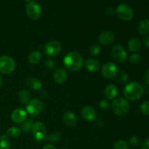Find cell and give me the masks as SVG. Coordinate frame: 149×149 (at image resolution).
Returning a JSON list of instances; mask_svg holds the SVG:
<instances>
[{"label": "cell", "instance_id": "6da1fadb", "mask_svg": "<svg viewBox=\"0 0 149 149\" xmlns=\"http://www.w3.org/2000/svg\"><path fill=\"white\" fill-rule=\"evenodd\" d=\"M63 63L68 71L76 72L82 68L84 65V59L79 52L71 51L64 57Z\"/></svg>", "mask_w": 149, "mask_h": 149}, {"label": "cell", "instance_id": "7a4b0ae2", "mask_svg": "<svg viewBox=\"0 0 149 149\" xmlns=\"http://www.w3.org/2000/svg\"><path fill=\"white\" fill-rule=\"evenodd\" d=\"M125 98L135 101L141 98L143 94V88L141 84L136 81H132L127 84L123 90Z\"/></svg>", "mask_w": 149, "mask_h": 149}, {"label": "cell", "instance_id": "3957f363", "mask_svg": "<svg viewBox=\"0 0 149 149\" xmlns=\"http://www.w3.org/2000/svg\"><path fill=\"white\" fill-rule=\"evenodd\" d=\"M111 109L116 115L119 116H125L130 112V105L126 99L118 97L112 102Z\"/></svg>", "mask_w": 149, "mask_h": 149}, {"label": "cell", "instance_id": "277c9868", "mask_svg": "<svg viewBox=\"0 0 149 149\" xmlns=\"http://www.w3.org/2000/svg\"><path fill=\"white\" fill-rule=\"evenodd\" d=\"M16 63L15 60L9 55L0 57V73L3 74H10L15 71Z\"/></svg>", "mask_w": 149, "mask_h": 149}, {"label": "cell", "instance_id": "5b68a950", "mask_svg": "<svg viewBox=\"0 0 149 149\" xmlns=\"http://www.w3.org/2000/svg\"><path fill=\"white\" fill-rule=\"evenodd\" d=\"M32 135L37 142H43L47 138V129L45 125L41 122L33 123L31 129Z\"/></svg>", "mask_w": 149, "mask_h": 149}, {"label": "cell", "instance_id": "8992f818", "mask_svg": "<svg viewBox=\"0 0 149 149\" xmlns=\"http://www.w3.org/2000/svg\"><path fill=\"white\" fill-rule=\"evenodd\" d=\"M116 13L119 18L125 21H130L133 18L134 12L129 5L121 4L116 9Z\"/></svg>", "mask_w": 149, "mask_h": 149}, {"label": "cell", "instance_id": "52a82bcc", "mask_svg": "<svg viewBox=\"0 0 149 149\" xmlns=\"http://www.w3.org/2000/svg\"><path fill=\"white\" fill-rule=\"evenodd\" d=\"M26 12L28 17L32 20H37L42 15V7L36 1L28 2L26 6Z\"/></svg>", "mask_w": 149, "mask_h": 149}, {"label": "cell", "instance_id": "ba28073f", "mask_svg": "<svg viewBox=\"0 0 149 149\" xmlns=\"http://www.w3.org/2000/svg\"><path fill=\"white\" fill-rule=\"evenodd\" d=\"M61 45L58 41H50L47 42L44 47V52L45 55L50 58H55L58 56L61 52Z\"/></svg>", "mask_w": 149, "mask_h": 149}, {"label": "cell", "instance_id": "9c48e42d", "mask_svg": "<svg viewBox=\"0 0 149 149\" xmlns=\"http://www.w3.org/2000/svg\"><path fill=\"white\" fill-rule=\"evenodd\" d=\"M101 73L104 77L107 79H113L119 73V68L115 63L108 62L102 66Z\"/></svg>", "mask_w": 149, "mask_h": 149}, {"label": "cell", "instance_id": "30bf717a", "mask_svg": "<svg viewBox=\"0 0 149 149\" xmlns=\"http://www.w3.org/2000/svg\"><path fill=\"white\" fill-rule=\"evenodd\" d=\"M43 103L39 99L33 98L26 106V111L31 115L37 116L43 110Z\"/></svg>", "mask_w": 149, "mask_h": 149}, {"label": "cell", "instance_id": "8fae6325", "mask_svg": "<svg viewBox=\"0 0 149 149\" xmlns=\"http://www.w3.org/2000/svg\"><path fill=\"white\" fill-rule=\"evenodd\" d=\"M111 54L113 59L118 63H124L127 59V53L123 47L116 45L112 47Z\"/></svg>", "mask_w": 149, "mask_h": 149}, {"label": "cell", "instance_id": "7c38bea8", "mask_svg": "<svg viewBox=\"0 0 149 149\" xmlns=\"http://www.w3.org/2000/svg\"><path fill=\"white\" fill-rule=\"evenodd\" d=\"M11 119L15 123H23L27 119V111L22 108L15 109L12 112Z\"/></svg>", "mask_w": 149, "mask_h": 149}, {"label": "cell", "instance_id": "4fadbf2b", "mask_svg": "<svg viewBox=\"0 0 149 149\" xmlns=\"http://www.w3.org/2000/svg\"><path fill=\"white\" fill-rule=\"evenodd\" d=\"M98 40L103 46H109L114 42L115 35L111 31H103L99 35Z\"/></svg>", "mask_w": 149, "mask_h": 149}, {"label": "cell", "instance_id": "5bb4252c", "mask_svg": "<svg viewBox=\"0 0 149 149\" xmlns=\"http://www.w3.org/2000/svg\"><path fill=\"white\" fill-rule=\"evenodd\" d=\"M81 116L87 122H92L96 119L97 112L95 109L92 106H85L81 111Z\"/></svg>", "mask_w": 149, "mask_h": 149}, {"label": "cell", "instance_id": "9a60e30c", "mask_svg": "<svg viewBox=\"0 0 149 149\" xmlns=\"http://www.w3.org/2000/svg\"><path fill=\"white\" fill-rule=\"evenodd\" d=\"M68 78V74L66 71L63 68H58L54 73V80L58 84H63L66 81Z\"/></svg>", "mask_w": 149, "mask_h": 149}, {"label": "cell", "instance_id": "2e32d148", "mask_svg": "<svg viewBox=\"0 0 149 149\" xmlns=\"http://www.w3.org/2000/svg\"><path fill=\"white\" fill-rule=\"evenodd\" d=\"M25 84L29 89L33 90H39L42 87V81L34 77H29L26 79Z\"/></svg>", "mask_w": 149, "mask_h": 149}, {"label": "cell", "instance_id": "e0dca14e", "mask_svg": "<svg viewBox=\"0 0 149 149\" xmlns=\"http://www.w3.org/2000/svg\"><path fill=\"white\" fill-rule=\"evenodd\" d=\"M118 94V89L114 84H108L104 89V95L109 100H113Z\"/></svg>", "mask_w": 149, "mask_h": 149}, {"label": "cell", "instance_id": "ac0fdd59", "mask_svg": "<svg viewBox=\"0 0 149 149\" xmlns=\"http://www.w3.org/2000/svg\"><path fill=\"white\" fill-rule=\"evenodd\" d=\"M63 120L64 123L68 127H73L77 123V117L75 113L71 111H67L64 113L63 116Z\"/></svg>", "mask_w": 149, "mask_h": 149}, {"label": "cell", "instance_id": "d6986e66", "mask_svg": "<svg viewBox=\"0 0 149 149\" xmlns=\"http://www.w3.org/2000/svg\"><path fill=\"white\" fill-rule=\"evenodd\" d=\"M137 30L138 33L142 36H146V35L149 33V20L148 19H143L141 20L138 23V26H137Z\"/></svg>", "mask_w": 149, "mask_h": 149}, {"label": "cell", "instance_id": "ffe728a7", "mask_svg": "<svg viewBox=\"0 0 149 149\" xmlns=\"http://www.w3.org/2000/svg\"><path fill=\"white\" fill-rule=\"evenodd\" d=\"M86 68L90 72H96L100 68V63L95 59H88L86 61Z\"/></svg>", "mask_w": 149, "mask_h": 149}, {"label": "cell", "instance_id": "44dd1931", "mask_svg": "<svg viewBox=\"0 0 149 149\" xmlns=\"http://www.w3.org/2000/svg\"><path fill=\"white\" fill-rule=\"evenodd\" d=\"M127 47L130 51L132 52H138L141 47V42L138 38L134 37L129 40L127 43Z\"/></svg>", "mask_w": 149, "mask_h": 149}, {"label": "cell", "instance_id": "7402d4cb", "mask_svg": "<svg viewBox=\"0 0 149 149\" xmlns=\"http://www.w3.org/2000/svg\"><path fill=\"white\" fill-rule=\"evenodd\" d=\"M42 55L40 52L37 50L32 51L28 56V61L32 65H36L42 61Z\"/></svg>", "mask_w": 149, "mask_h": 149}, {"label": "cell", "instance_id": "603a6c76", "mask_svg": "<svg viewBox=\"0 0 149 149\" xmlns=\"http://www.w3.org/2000/svg\"><path fill=\"white\" fill-rule=\"evenodd\" d=\"M18 99L23 104H28L31 100V95L29 90L26 89L20 90L18 93Z\"/></svg>", "mask_w": 149, "mask_h": 149}, {"label": "cell", "instance_id": "cb8c5ba5", "mask_svg": "<svg viewBox=\"0 0 149 149\" xmlns=\"http://www.w3.org/2000/svg\"><path fill=\"white\" fill-rule=\"evenodd\" d=\"M20 133H21V130L20 128L17 127H12L7 130L6 135L8 138H17L20 136Z\"/></svg>", "mask_w": 149, "mask_h": 149}, {"label": "cell", "instance_id": "d4e9b609", "mask_svg": "<svg viewBox=\"0 0 149 149\" xmlns=\"http://www.w3.org/2000/svg\"><path fill=\"white\" fill-rule=\"evenodd\" d=\"M11 143L7 135H0V149H10Z\"/></svg>", "mask_w": 149, "mask_h": 149}, {"label": "cell", "instance_id": "484cf974", "mask_svg": "<svg viewBox=\"0 0 149 149\" xmlns=\"http://www.w3.org/2000/svg\"><path fill=\"white\" fill-rule=\"evenodd\" d=\"M33 122L31 119H26L25 120L23 123H21V130L23 132L25 133H27L29 132L30 131H31L32 127H33Z\"/></svg>", "mask_w": 149, "mask_h": 149}, {"label": "cell", "instance_id": "4316f807", "mask_svg": "<svg viewBox=\"0 0 149 149\" xmlns=\"http://www.w3.org/2000/svg\"><path fill=\"white\" fill-rule=\"evenodd\" d=\"M61 138V133L59 131H54L49 135L47 136L46 139L49 142L56 143L59 141Z\"/></svg>", "mask_w": 149, "mask_h": 149}, {"label": "cell", "instance_id": "83f0119b", "mask_svg": "<svg viewBox=\"0 0 149 149\" xmlns=\"http://www.w3.org/2000/svg\"><path fill=\"white\" fill-rule=\"evenodd\" d=\"M112 149H129V145L126 141L119 140L113 144Z\"/></svg>", "mask_w": 149, "mask_h": 149}, {"label": "cell", "instance_id": "f1b7e54d", "mask_svg": "<svg viewBox=\"0 0 149 149\" xmlns=\"http://www.w3.org/2000/svg\"><path fill=\"white\" fill-rule=\"evenodd\" d=\"M90 50V53L93 56H96V55H99L101 51V47H100V45H97V44H95V45H92L91 47L89 49Z\"/></svg>", "mask_w": 149, "mask_h": 149}, {"label": "cell", "instance_id": "f546056e", "mask_svg": "<svg viewBox=\"0 0 149 149\" xmlns=\"http://www.w3.org/2000/svg\"><path fill=\"white\" fill-rule=\"evenodd\" d=\"M129 61L132 64H138L141 61V55L138 53H134L130 56Z\"/></svg>", "mask_w": 149, "mask_h": 149}, {"label": "cell", "instance_id": "4dcf8cb0", "mask_svg": "<svg viewBox=\"0 0 149 149\" xmlns=\"http://www.w3.org/2000/svg\"><path fill=\"white\" fill-rule=\"evenodd\" d=\"M141 112L146 116H149V101H145L141 105Z\"/></svg>", "mask_w": 149, "mask_h": 149}, {"label": "cell", "instance_id": "1f68e13d", "mask_svg": "<svg viewBox=\"0 0 149 149\" xmlns=\"http://www.w3.org/2000/svg\"><path fill=\"white\" fill-rule=\"evenodd\" d=\"M118 79L121 83H126L128 81V75L125 71H122L118 73Z\"/></svg>", "mask_w": 149, "mask_h": 149}, {"label": "cell", "instance_id": "d6a6232c", "mask_svg": "<svg viewBox=\"0 0 149 149\" xmlns=\"http://www.w3.org/2000/svg\"><path fill=\"white\" fill-rule=\"evenodd\" d=\"M140 143V138L138 136H132L130 139V144L132 146H137Z\"/></svg>", "mask_w": 149, "mask_h": 149}, {"label": "cell", "instance_id": "836d02e7", "mask_svg": "<svg viewBox=\"0 0 149 149\" xmlns=\"http://www.w3.org/2000/svg\"><path fill=\"white\" fill-rule=\"evenodd\" d=\"M45 65L47 69H53L55 68V63L51 60H46L45 62Z\"/></svg>", "mask_w": 149, "mask_h": 149}, {"label": "cell", "instance_id": "e575fe53", "mask_svg": "<svg viewBox=\"0 0 149 149\" xmlns=\"http://www.w3.org/2000/svg\"><path fill=\"white\" fill-rule=\"evenodd\" d=\"M100 107L103 110H107L109 108V103L106 100H102L100 103Z\"/></svg>", "mask_w": 149, "mask_h": 149}, {"label": "cell", "instance_id": "d590c367", "mask_svg": "<svg viewBox=\"0 0 149 149\" xmlns=\"http://www.w3.org/2000/svg\"><path fill=\"white\" fill-rule=\"evenodd\" d=\"M141 149H149V138H146L141 144Z\"/></svg>", "mask_w": 149, "mask_h": 149}, {"label": "cell", "instance_id": "8d00e7d4", "mask_svg": "<svg viewBox=\"0 0 149 149\" xmlns=\"http://www.w3.org/2000/svg\"><path fill=\"white\" fill-rule=\"evenodd\" d=\"M114 9L111 7H109L106 9V13L108 15H112L114 13Z\"/></svg>", "mask_w": 149, "mask_h": 149}, {"label": "cell", "instance_id": "74e56055", "mask_svg": "<svg viewBox=\"0 0 149 149\" xmlns=\"http://www.w3.org/2000/svg\"><path fill=\"white\" fill-rule=\"evenodd\" d=\"M144 79H145L146 82L149 84V68L146 71L145 74H144Z\"/></svg>", "mask_w": 149, "mask_h": 149}, {"label": "cell", "instance_id": "f35d334b", "mask_svg": "<svg viewBox=\"0 0 149 149\" xmlns=\"http://www.w3.org/2000/svg\"><path fill=\"white\" fill-rule=\"evenodd\" d=\"M42 149H57V148L52 144H47V145H45Z\"/></svg>", "mask_w": 149, "mask_h": 149}, {"label": "cell", "instance_id": "ab89813d", "mask_svg": "<svg viewBox=\"0 0 149 149\" xmlns=\"http://www.w3.org/2000/svg\"><path fill=\"white\" fill-rule=\"evenodd\" d=\"M143 43L146 47L149 48V36H146V37L144 38Z\"/></svg>", "mask_w": 149, "mask_h": 149}, {"label": "cell", "instance_id": "60d3db41", "mask_svg": "<svg viewBox=\"0 0 149 149\" xmlns=\"http://www.w3.org/2000/svg\"><path fill=\"white\" fill-rule=\"evenodd\" d=\"M2 84H3V79L2 77L0 76V87H1V86L2 85Z\"/></svg>", "mask_w": 149, "mask_h": 149}, {"label": "cell", "instance_id": "b9f144b4", "mask_svg": "<svg viewBox=\"0 0 149 149\" xmlns=\"http://www.w3.org/2000/svg\"><path fill=\"white\" fill-rule=\"evenodd\" d=\"M24 1H27V2H30V1H32V0H24Z\"/></svg>", "mask_w": 149, "mask_h": 149}, {"label": "cell", "instance_id": "7bdbcfd3", "mask_svg": "<svg viewBox=\"0 0 149 149\" xmlns=\"http://www.w3.org/2000/svg\"><path fill=\"white\" fill-rule=\"evenodd\" d=\"M63 149H69V148H63Z\"/></svg>", "mask_w": 149, "mask_h": 149}]
</instances>
